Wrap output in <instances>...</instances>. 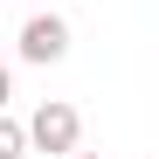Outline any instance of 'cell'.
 <instances>
[{
    "label": "cell",
    "instance_id": "cell-1",
    "mask_svg": "<svg viewBox=\"0 0 159 159\" xmlns=\"http://www.w3.org/2000/svg\"><path fill=\"white\" fill-rule=\"evenodd\" d=\"M21 131H28V145H35V152H56V159H62V152H76V139H83V118H76V104L48 97Z\"/></svg>",
    "mask_w": 159,
    "mask_h": 159
},
{
    "label": "cell",
    "instance_id": "cell-2",
    "mask_svg": "<svg viewBox=\"0 0 159 159\" xmlns=\"http://www.w3.org/2000/svg\"><path fill=\"white\" fill-rule=\"evenodd\" d=\"M14 48H21L28 62H42V69L62 62V56H69V21H62V14H28V28H21Z\"/></svg>",
    "mask_w": 159,
    "mask_h": 159
},
{
    "label": "cell",
    "instance_id": "cell-3",
    "mask_svg": "<svg viewBox=\"0 0 159 159\" xmlns=\"http://www.w3.org/2000/svg\"><path fill=\"white\" fill-rule=\"evenodd\" d=\"M0 159H28V131H21L7 111H0Z\"/></svg>",
    "mask_w": 159,
    "mask_h": 159
},
{
    "label": "cell",
    "instance_id": "cell-4",
    "mask_svg": "<svg viewBox=\"0 0 159 159\" xmlns=\"http://www.w3.org/2000/svg\"><path fill=\"white\" fill-rule=\"evenodd\" d=\"M7 97H14V76H7V62H0V111H7Z\"/></svg>",
    "mask_w": 159,
    "mask_h": 159
},
{
    "label": "cell",
    "instance_id": "cell-5",
    "mask_svg": "<svg viewBox=\"0 0 159 159\" xmlns=\"http://www.w3.org/2000/svg\"><path fill=\"white\" fill-rule=\"evenodd\" d=\"M62 159H104V152H62Z\"/></svg>",
    "mask_w": 159,
    "mask_h": 159
}]
</instances>
